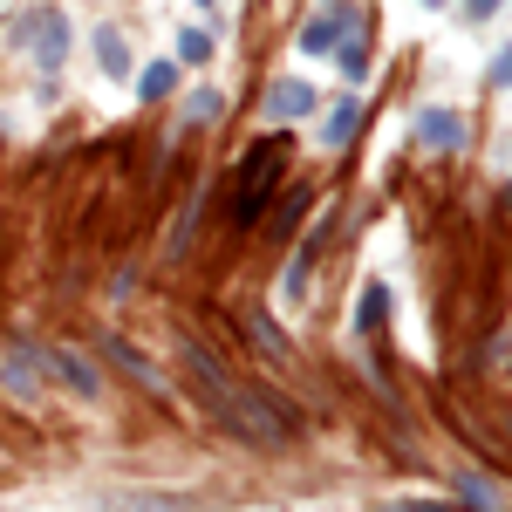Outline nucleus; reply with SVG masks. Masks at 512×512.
Masks as SVG:
<instances>
[{
	"label": "nucleus",
	"mask_w": 512,
	"mask_h": 512,
	"mask_svg": "<svg viewBox=\"0 0 512 512\" xmlns=\"http://www.w3.org/2000/svg\"><path fill=\"white\" fill-rule=\"evenodd\" d=\"M178 355L192 362L198 390L212 396V417H219V431H226V437L260 444V451H280V444H294V437L308 431V417H301L287 396H274V390H260V383H246V376H233V369L205 349L198 335H178Z\"/></svg>",
	"instance_id": "obj_1"
},
{
	"label": "nucleus",
	"mask_w": 512,
	"mask_h": 512,
	"mask_svg": "<svg viewBox=\"0 0 512 512\" xmlns=\"http://www.w3.org/2000/svg\"><path fill=\"white\" fill-rule=\"evenodd\" d=\"M287 151H294V137H260L246 158H239V171H233V226L239 233H253L260 226V212H267V198H274V185H280V171H287Z\"/></svg>",
	"instance_id": "obj_2"
},
{
	"label": "nucleus",
	"mask_w": 512,
	"mask_h": 512,
	"mask_svg": "<svg viewBox=\"0 0 512 512\" xmlns=\"http://www.w3.org/2000/svg\"><path fill=\"white\" fill-rule=\"evenodd\" d=\"M465 117L458 110H417V144L424 151H465Z\"/></svg>",
	"instance_id": "obj_3"
},
{
	"label": "nucleus",
	"mask_w": 512,
	"mask_h": 512,
	"mask_svg": "<svg viewBox=\"0 0 512 512\" xmlns=\"http://www.w3.org/2000/svg\"><path fill=\"white\" fill-rule=\"evenodd\" d=\"M35 362L55 376V383H69L76 396H96V390H103V383H96V369H89L76 349H35Z\"/></svg>",
	"instance_id": "obj_4"
},
{
	"label": "nucleus",
	"mask_w": 512,
	"mask_h": 512,
	"mask_svg": "<svg viewBox=\"0 0 512 512\" xmlns=\"http://www.w3.org/2000/svg\"><path fill=\"white\" fill-rule=\"evenodd\" d=\"M451 499L472 512H506V492L492 485V478L478 472V465H465V472H451Z\"/></svg>",
	"instance_id": "obj_5"
},
{
	"label": "nucleus",
	"mask_w": 512,
	"mask_h": 512,
	"mask_svg": "<svg viewBox=\"0 0 512 512\" xmlns=\"http://www.w3.org/2000/svg\"><path fill=\"white\" fill-rule=\"evenodd\" d=\"M28 48H35V62L41 69H55V62H62V55H69V21H62V14H28Z\"/></svg>",
	"instance_id": "obj_6"
},
{
	"label": "nucleus",
	"mask_w": 512,
	"mask_h": 512,
	"mask_svg": "<svg viewBox=\"0 0 512 512\" xmlns=\"http://www.w3.org/2000/svg\"><path fill=\"white\" fill-rule=\"evenodd\" d=\"M103 355H110V362H117V369H123V376H130V383H137L144 396H171V390H164V376H158V369H151V362H144L137 349H130L123 335H110V342H103Z\"/></svg>",
	"instance_id": "obj_7"
},
{
	"label": "nucleus",
	"mask_w": 512,
	"mask_h": 512,
	"mask_svg": "<svg viewBox=\"0 0 512 512\" xmlns=\"http://www.w3.org/2000/svg\"><path fill=\"white\" fill-rule=\"evenodd\" d=\"M308 110H315V89H308L301 76H287V82L267 89V117L274 123H294V117H308Z\"/></svg>",
	"instance_id": "obj_8"
},
{
	"label": "nucleus",
	"mask_w": 512,
	"mask_h": 512,
	"mask_svg": "<svg viewBox=\"0 0 512 512\" xmlns=\"http://www.w3.org/2000/svg\"><path fill=\"white\" fill-rule=\"evenodd\" d=\"M0 376H7V390L21 396V403H35L41 396V376H35V342H14L7 362H0Z\"/></svg>",
	"instance_id": "obj_9"
},
{
	"label": "nucleus",
	"mask_w": 512,
	"mask_h": 512,
	"mask_svg": "<svg viewBox=\"0 0 512 512\" xmlns=\"http://www.w3.org/2000/svg\"><path fill=\"white\" fill-rule=\"evenodd\" d=\"M355 130H362V96H342V103L321 117V151H342Z\"/></svg>",
	"instance_id": "obj_10"
},
{
	"label": "nucleus",
	"mask_w": 512,
	"mask_h": 512,
	"mask_svg": "<svg viewBox=\"0 0 512 512\" xmlns=\"http://www.w3.org/2000/svg\"><path fill=\"white\" fill-rule=\"evenodd\" d=\"M383 321H390V287H383V280H369V287H362V301H355V328H362V335H376Z\"/></svg>",
	"instance_id": "obj_11"
},
{
	"label": "nucleus",
	"mask_w": 512,
	"mask_h": 512,
	"mask_svg": "<svg viewBox=\"0 0 512 512\" xmlns=\"http://www.w3.org/2000/svg\"><path fill=\"white\" fill-rule=\"evenodd\" d=\"M246 335H253V342L267 349V362H294V349L280 342V328H274L267 315H260V308H246Z\"/></svg>",
	"instance_id": "obj_12"
},
{
	"label": "nucleus",
	"mask_w": 512,
	"mask_h": 512,
	"mask_svg": "<svg viewBox=\"0 0 512 512\" xmlns=\"http://www.w3.org/2000/svg\"><path fill=\"white\" fill-rule=\"evenodd\" d=\"M96 62H103V76H130V41L117 28H103L96 35Z\"/></svg>",
	"instance_id": "obj_13"
},
{
	"label": "nucleus",
	"mask_w": 512,
	"mask_h": 512,
	"mask_svg": "<svg viewBox=\"0 0 512 512\" xmlns=\"http://www.w3.org/2000/svg\"><path fill=\"white\" fill-rule=\"evenodd\" d=\"M171 89H178V62H151V69L137 76V96H144V103H164Z\"/></svg>",
	"instance_id": "obj_14"
},
{
	"label": "nucleus",
	"mask_w": 512,
	"mask_h": 512,
	"mask_svg": "<svg viewBox=\"0 0 512 512\" xmlns=\"http://www.w3.org/2000/svg\"><path fill=\"white\" fill-rule=\"evenodd\" d=\"M274 198H280L274 226H280V233H294V226H301V219H308V198H315V192H308V185H294V192H274Z\"/></svg>",
	"instance_id": "obj_15"
},
{
	"label": "nucleus",
	"mask_w": 512,
	"mask_h": 512,
	"mask_svg": "<svg viewBox=\"0 0 512 512\" xmlns=\"http://www.w3.org/2000/svg\"><path fill=\"white\" fill-rule=\"evenodd\" d=\"M192 233H198V198L185 205V219L171 226V260H185V253H192Z\"/></svg>",
	"instance_id": "obj_16"
},
{
	"label": "nucleus",
	"mask_w": 512,
	"mask_h": 512,
	"mask_svg": "<svg viewBox=\"0 0 512 512\" xmlns=\"http://www.w3.org/2000/svg\"><path fill=\"white\" fill-rule=\"evenodd\" d=\"M342 76H349V82H362V76H369V41H362V35H355L349 48H342Z\"/></svg>",
	"instance_id": "obj_17"
},
{
	"label": "nucleus",
	"mask_w": 512,
	"mask_h": 512,
	"mask_svg": "<svg viewBox=\"0 0 512 512\" xmlns=\"http://www.w3.org/2000/svg\"><path fill=\"white\" fill-rule=\"evenodd\" d=\"M178 55H185V62H212V35H205V28H185V35H178Z\"/></svg>",
	"instance_id": "obj_18"
},
{
	"label": "nucleus",
	"mask_w": 512,
	"mask_h": 512,
	"mask_svg": "<svg viewBox=\"0 0 512 512\" xmlns=\"http://www.w3.org/2000/svg\"><path fill=\"white\" fill-rule=\"evenodd\" d=\"M185 117H192V123H212V117H219V89H198V96H192V110H185Z\"/></svg>",
	"instance_id": "obj_19"
},
{
	"label": "nucleus",
	"mask_w": 512,
	"mask_h": 512,
	"mask_svg": "<svg viewBox=\"0 0 512 512\" xmlns=\"http://www.w3.org/2000/svg\"><path fill=\"white\" fill-rule=\"evenodd\" d=\"M376 512H458L451 499H396V506H376Z\"/></svg>",
	"instance_id": "obj_20"
},
{
	"label": "nucleus",
	"mask_w": 512,
	"mask_h": 512,
	"mask_svg": "<svg viewBox=\"0 0 512 512\" xmlns=\"http://www.w3.org/2000/svg\"><path fill=\"white\" fill-rule=\"evenodd\" d=\"M301 48H308V55H321V48H335V28H328V21H315V28L301 35Z\"/></svg>",
	"instance_id": "obj_21"
},
{
	"label": "nucleus",
	"mask_w": 512,
	"mask_h": 512,
	"mask_svg": "<svg viewBox=\"0 0 512 512\" xmlns=\"http://www.w3.org/2000/svg\"><path fill=\"white\" fill-rule=\"evenodd\" d=\"M465 14H472V21H485V14H499V0H465Z\"/></svg>",
	"instance_id": "obj_22"
},
{
	"label": "nucleus",
	"mask_w": 512,
	"mask_h": 512,
	"mask_svg": "<svg viewBox=\"0 0 512 512\" xmlns=\"http://www.w3.org/2000/svg\"><path fill=\"white\" fill-rule=\"evenodd\" d=\"M499 82H512V48H506V55H499Z\"/></svg>",
	"instance_id": "obj_23"
},
{
	"label": "nucleus",
	"mask_w": 512,
	"mask_h": 512,
	"mask_svg": "<svg viewBox=\"0 0 512 512\" xmlns=\"http://www.w3.org/2000/svg\"><path fill=\"white\" fill-rule=\"evenodd\" d=\"M506 437H512V417H506Z\"/></svg>",
	"instance_id": "obj_24"
},
{
	"label": "nucleus",
	"mask_w": 512,
	"mask_h": 512,
	"mask_svg": "<svg viewBox=\"0 0 512 512\" xmlns=\"http://www.w3.org/2000/svg\"><path fill=\"white\" fill-rule=\"evenodd\" d=\"M424 7H437V0H424Z\"/></svg>",
	"instance_id": "obj_25"
}]
</instances>
